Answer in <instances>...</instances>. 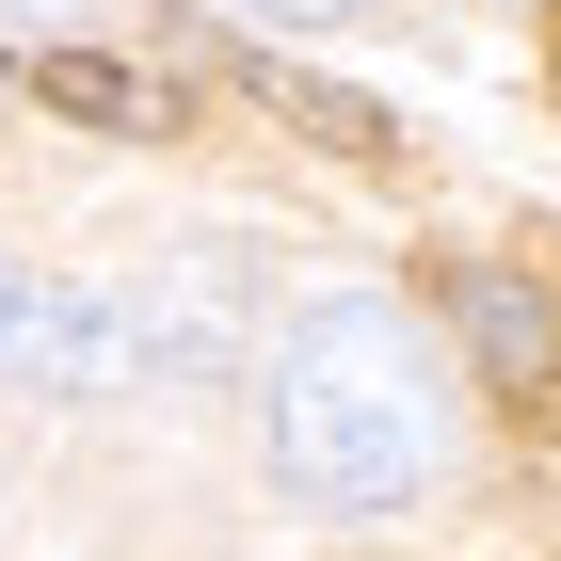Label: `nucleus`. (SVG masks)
I'll return each mask as SVG.
<instances>
[{
    "label": "nucleus",
    "instance_id": "nucleus-6",
    "mask_svg": "<svg viewBox=\"0 0 561 561\" xmlns=\"http://www.w3.org/2000/svg\"><path fill=\"white\" fill-rule=\"evenodd\" d=\"M241 16H273V33H321V16H369V0H241Z\"/></svg>",
    "mask_w": 561,
    "mask_h": 561
},
{
    "label": "nucleus",
    "instance_id": "nucleus-3",
    "mask_svg": "<svg viewBox=\"0 0 561 561\" xmlns=\"http://www.w3.org/2000/svg\"><path fill=\"white\" fill-rule=\"evenodd\" d=\"M449 321H466V353H481L497 401H546L561 386V305L529 289L514 257H466V273H449Z\"/></svg>",
    "mask_w": 561,
    "mask_h": 561
},
{
    "label": "nucleus",
    "instance_id": "nucleus-2",
    "mask_svg": "<svg viewBox=\"0 0 561 561\" xmlns=\"http://www.w3.org/2000/svg\"><path fill=\"white\" fill-rule=\"evenodd\" d=\"M145 369H176L161 305H129V289H65V273L0 257V386H16V401H129Z\"/></svg>",
    "mask_w": 561,
    "mask_h": 561
},
{
    "label": "nucleus",
    "instance_id": "nucleus-1",
    "mask_svg": "<svg viewBox=\"0 0 561 561\" xmlns=\"http://www.w3.org/2000/svg\"><path fill=\"white\" fill-rule=\"evenodd\" d=\"M257 449H273V481H289L305 514H386V497H417L433 449H449L417 321L369 305V289L305 305L289 337H273V369H257Z\"/></svg>",
    "mask_w": 561,
    "mask_h": 561
},
{
    "label": "nucleus",
    "instance_id": "nucleus-5",
    "mask_svg": "<svg viewBox=\"0 0 561 561\" xmlns=\"http://www.w3.org/2000/svg\"><path fill=\"white\" fill-rule=\"evenodd\" d=\"M257 96H273V113H289V129H321V145H353V161H386V113H369V96H353V81H289V65H257Z\"/></svg>",
    "mask_w": 561,
    "mask_h": 561
},
{
    "label": "nucleus",
    "instance_id": "nucleus-4",
    "mask_svg": "<svg viewBox=\"0 0 561 561\" xmlns=\"http://www.w3.org/2000/svg\"><path fill=\"white\" fill-rule=\"evenodd\" d=\"M33 96L65 113V129H176V81H145V65H113V48H33Z\"/></svg>",
    "mask_w": 561,
    "mask_h": 561
}]
</instances>
